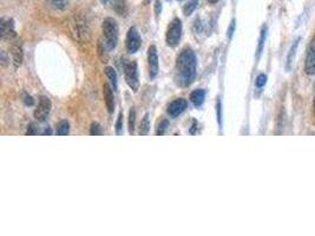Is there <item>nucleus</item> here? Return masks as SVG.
I'll return each instance as SVG.
<instances>
[{
    "instance_id": "obj_30",
    "label": "nucleus",
    "mask_w": 315,
    "mask_h": 236,
    "mask_svg": "<svg viewBox=\"0 0 315 236\" xmlns=\"http://www.w3.org/2000/svg\"><path fill=\"white\" fill-rule=\"evenodd\" d=\"M155 12L156 16H160L161 12H162V2H161V0H156L155 1Z\"/></svg>"
},
{
    "instance_id": "obj_22",
    "label": "nucleus",
    "mask_w": 315,
    "mask_h": 236,
    "mask_svg": "<svg viewBox=\"0 0 315 236\" xmlns=\"http://www.w3.org/2000/svg\"><path fill=\"white\" fill-rule=\"evenodd\" d=\"M114 6H115V10H116L119 15H124V13H127V6H125L123 0H115Z\"/></svg>"
},
{
    "instance_id": "obj_15",
    "label": "nucleus",
    "mask_w": 315,
    "mask_h": 236,
    "mask_svg": "<svg viewBox=\"0 0 315 236\" xmlns=\"http://www.w3.org/2000/svg\"><path fill=\"white\" fill-rule=\"evenodd\" d=\"M301 40V37H298L297 40H294V43H293V45L290 46L289 49V52H288V56H287V70H290V67H292V63H293V59H294L295 57V53H297V49L298 46V43H300Z\"/></svg>"
},
{
    "instance_id": "obj_6",
    "label": "nucleus",
    "mask_w": 315,
    "mask_h": 236,
    "mask_svg": "<svg viewBox=\"0 0 315 236\" xmlns=\"http://www.w3.org/2000/svg\"><path fill=\"white\" fill-rule=\"evenodd\" d=\"M305 72L308 76L315 75V35L312 38L307 49V56L305 60Z\"/></svg>"
},
{
    "instance_id": "obj_32",
    "label": "nucleus",
    "mask_w": 315,
    "mask_h": 236,
    "mask_svg": "<svg viewBox=\"0 0 315 236\" xmlns=\"http://www.w3.org/2000/svg\"><path fill=\"white\" fill-rule=\"evenodd\" d=\"M24 101H25L26 105H33V100H32L31 96H25V100H24Z\"/></svg>"
},
{
    "instance_id": "obj_34",
    "label": "nucleus",
    "mask_w": 315,
    "mask_h": 236,
    "mask_svg": "<svg viewBox=\"0 0 315 236\" xmlns=\"http://www.w3.org/2000/svg\"><path fill=\"white\" fill-rule=\"evenodd\" d=\"M44 135H51V130H50V128L46 129L45 133H44Z\"/></svg>"
},
{
    "instance_id": "obj_8",
    "label": "nucleus",
    "mask_w": 315,
    "mask_h": 236,
    "mask_svg": "<svg viewBox=\"0 0 315 236\" xmlns=\"http://www.w3.org/2000/svg\"><path fill=\"white\" fill-rule=\"evenodd\" d=\"M0 27H1V38L2 39L12 40L16 37L15 21L12 18H1L0 20Z\"/></svg>"
},
{
    "instance_id": "obj_9",
    "label": "nucleus",
    "mask_w": 315,
    "mask_h": 236,
    "mask_svg": "<svg viewBox=\"0 0 315 236\" xmlns=\"http://www.w3.org/2000/svg\"><path fill=\"white\" fill-rule=\"evenodd\" d=\"M148 64H149L150 78H155L158 75V54L156 46H150L148 51Z\"/></svg>"
},
{
    "instance_id": "obj_38",
    "label": "nucleus",
    "mask_w": 315,
    "mask_h": 236,
    "mask_svg": "<svg viewBox=\"0 0 315 236\" xmlns=\"http://www.w3.org/2000/svg\"><path fill=\"white\" fill-rule=\"evenodd\" d=\"M179 1H182V0H179Z\"/></svg>"
},
{
    "instance_id": "obj_25",
    "label": "nucleus",
    "mask_w": 315,
    "mask_h": 236,
    "mask_svg": "<svg viewBox=\"0 0 315 236\" xmlns=\"http://www.w3.org/2000/svg\"><path fill=\"white\" fill-rule=\"evenodd\" d=\"M265 83H267V76H265V73H261V75H259L256 77V81H255L256 87L261 89V87L265 86Z\"/></svg>"
},
{
    "instance_id": "obj_31",
    "label": "nucleus",
    "mask_w": 315,
    "mask_h": 236,
    "mask_svg": "<svg viewBox=\"0 0 315 236\" xmlns=\"http://www.w3.org/2000/svg\"><path fill=\"white\" fill-rule=\"evenodd\" d=\"M235 25H236V24H235V19H232V23H230L229 29H228V37L229 38L232 37V34H234V31H235Z\"/></svg>"
},
{
    "instance_id": "obj_3",
    "label": "nucleus",
    "mask_w": 315,
    "mask_h": 236,
    "mask_svg": "<svg viewBox=\"0 0 315 236\" xmlns=\"http://www.w3.org/2000/svg\"><path fill=\"white\" fill-rule=\"evenodd\" d=\"M123 71H124V77L127 84L130 86V89L133 92H137L139 89V81H138V68H137V63L131 62V60H125L123 63Z\"/></svg>"
},
{
    "instance_id": "obj_12",
    "label": "nucleus",
    "mask_w": 315,
    "mask_h": 236,
    "mask_svg": "<svg viewBox=\"0 0 315 236\" xmlns=\"http://www.w3.org/2000/svg\"><path fill=\"white\" fill-rule=\"evenodd\" d=\"M11 53H12V60H13V64H15V67H20L21 63H23V58H24L23 46H21L20 42H16V44H13Z\"/></svg>"
},
{
    "instance_id": "obj_4",
    "label": "nucleus",
    "mask_w": 315,
    "mask_h": 236,
    "mask_svg": "<svg viewBox=\"0 0 315 236\" xmlns=\"http://www.w3.org/2000/svg\"><path fill=\"white\" fill-rule=\"evenodd\" d=\"M181 38H182V21L180 18H174L169 24L168 30H166V44L170 48H176L180 44Z\"/></svg>"
},
{
    "instance_id": "obj_11",
    "label": "nucleus",
    "mask_w": 315,
    "mask_h": 236,
    "mask_svg": "<svg viewBox=\"0 0 315 236\" xmlns=\"http://www.w3.org/2000/svg\"><path fill=\"white\" fill-rule=\"evenodd\" d=\"M112 87L109 84L103 85V95H104V101H105V105L108 111L112 114L115 110V96L114 91H112Z\"/></svg>"
},
{
    "instance_id": "obj_33",
    "label": "nucleus",
    "mask_w": 315,
    "mask_h": 236,
    "mask_svg": "<svg viewBox=\"0 0 315 236\" xmlns=\"http://www.w3.org/2000/svg\"><path fill=\"white\" fill-rule=\"evenodd\" d=\"M6 56H5V52L4 51H2L1 52V63H2V65H5V64H6Z\"/></svg>"
},
{
    "instance_id": "obj_13",
    "label": "nucleus",
    "mask_w": 315,
    "mask_h": 236,
    "mask_svg": "<svg viewBox=\"0 0 315 236\" xmlns=\"http://www.w3.org/2000/svg\"><path fill=\"white\" fill-rule=\"evenodd\" d=\"M205 100V91L204 90L199 89V90H195V91L191 92L190 95V101L194 104V105L197 106H201L202 104H203V101Z\"/></svg>"
},
{
    "instance_id": "obj_40",
    "label": "nucleus",
    "mask_w": 315,
    "mask_h": 236,
    "mask_svg": "<svg viewBox=\"0 0 315 236\" xmlns=\"http://www.w3.org/2000/svg\"><path fill=\"white\" fill-rule=\"evenodd\" d=\"M168 1H170V0H168Z\"/></svg>"
},
{
    "instance_id": "obj_2",
    "label": "nucleus",
    "mask_w": 315,
    "mask_h": 236,
    "mask_svg": "<svg viewBox=\"0 0 315 236\" xmlns=\"http://www.w3.org/2000/svg\"><path fill=\"white\" fill-rule=\"evenodd\" d=\"M103 35H104V45L108 50H114L118 43V24L114 18L104 19L103 25Z\"/></svg>"
},
{
    "instance_id": "obj_7",
    "label": "nucleus",
    "mask_w": 315,
    "mask_h": 236,
    "mask_svg": "<svg viewBox=\"0 0 315 236\" xmlns=\"http://www.w3.org/2000/svg\"><path fill=\"white\" fill-rule=\"evenodd\" d=\"M51 101L48 97H40L37 109L34 110V118L39 122H44L51 111Z\"/></svg>"
},
{
    "instance_id": "obj_26",
    "label": "nucleus",
    "mask_w": 315,
    "mask_h": 236,
    "mask_svg": "<svg viewBox=\"0 0 315 236\" xmlns=\"http://www.w3.org/2000/svg\"><path fill=\"white\" fill-rule=\"evenodd\" d=\"M49 2L56 9H64L65 5H66V1L65 0H48Z\"/></svg>"
},
{
    "instance_id": "obj_10",
    "label": "nucleus",
    "mask_w": 315,
    "mask_h": 236,
    "mask_svg": "<svg viewBox=\"0 0 315 236\" xmlns=\"http://www.w3.org/2000/svg\"><path fill=\"white\" fill-rule=\"evenodd\" d=\"M188 106V101L183 98H180V100H176L174 101H171L168 106V114L169 116L171 117H177L187 109Z\"/></svg>"
},
{
    "instance_id": "obj_39",
    "label": "nucleus",
    "mask_w": 315,
    "mask_h": 236,
    "mask_svg": "<svg viewBox=\"0 0 315 236\" xmlns=\"http://www.w3.org/2000/svg\"><path fill=\"white\" fill-rule=\"evenodd\" d=\"M147 1H149V0H147Z\"/></svg>"
},
{
    "instance_id": "obj_19",
    "label": "nucleus",
    "mask_w": 315,
    "mask_h": 236,
    "mask_svg": "<svg viewBox=\"0 0 315 236\" xmlns=\"http://www.w3.org/2000/svg\"><path fill=\"white\" fill-rule=\"evenodd\" d=\"M150 130V120H149V115H145L141 122V127H139V135L147 136L149 134Z\"/></svg>"
},
{
    "instance_id": "obj_1",
    "label": "nucleus",
    "mask_w": 315,
    "mask_h": 236,
    "mask_svg": "<svg viewBox=\"0 0 315 236\" xmlns=\"http://www.w3.org/2000/svg\"><path fill=\"white\" fill-rule=\"evenodd\" d=\"M197 59L191 49H184L177 57L175 67V82L179 86H189L196 77Z\"/></svg>"
},
{
    "instance_id": "obj_5",
    "label": "nucleus",
    "mask_w": 315,
    "mask_h": 236,
    "mask_svg": "<svg viewBox=\"0 0 315 236\" xmlns=\"http://www.w3.org/2000/svg\"><path fill=\"white\" fill-rule=\"evenodd\" d=\"M141 44L142 39L139 32L137 31L136 27H131L128 31L127 39H125V46H127L129 53H136L139 50V48H141Z\"/></svg>"
},
{
    "instance_id": "obj_29",
    "label": "nucleus",
    "mask_w": 315,
    "mask_h": 236,
    "mask_svg": "<svg viewBox=\"0 0 315 236\" xmlns=\"http://www.w3.org/2000/svg\"><path fill=\"white\" fill-rule=\"evenodd\" d=\"M37 134H38V130H37V128H35V124H34V123H31V124H30L29 127H27L26 135L32 136V135H37Z\"/></svg>"
},
{
    "instance_id": "obj_37",
    "label": "nucleus",
    "mask_w": 315,
    "mask_h": 236,
    "mask_svg": "<svg viewBox=\"0 0 315 236\" xmlns=\"http://www.w3.org/2000/svg\"><path fill=\"white\" fill-rule=\"evenodd\" d=\"M108 1H109V0H100V2H102V4H104V5L108 4Z\"/></svg>"
},
{
    "instance_id": "obj_23",
    "label": "nucleus",
    "mask_w": 315,
    "mask_h": 236,
    "mask_svg": "<svg viewBox=\"0 0 315 236\" xmlns=\"http://www.w3.org/2000/svg\"><path fill=\"white\" fill-rule=\"evenodd\" d=\"M90 135L91 136H100L103 135V131L100 125L98 123H92L91 128H90Z\"/></svg>"
},
{
    "instance_id": "obj_14",
    "label": "nucleus",
    "mask_w": 315,
    "mask_h": 236,
    "mask_svg": "<svg viewBox=\"0 0 315 236\" xmlns=\"http://www.w3.org/2000/svg\"><path fill=\"white\" fill-rule=\"evenodd\" d=\"M73 26H75V32H76V35H77V39H81V35H86L87 34V26L86 24L84 23V20H82L81 18H77L75 24H73Z\"/></svg>"
},
{
    "instance_id": "obj_36",
    "label": "nucleus",
    "mask_w": 315,
    "mask_h": 236,
    "mask_svg": "<svg viewBox=\"0 0 315 236\" xmlns=\"http://www.w3.org/2000/svg\"><path fill=\"white\" fill-rule=\"evenodd\" d=\"M313 115L315 117V96H314V100H313Z\"/></svg>"
},
{
    "instance_id": "obj_24",
    "label": "nucleus",
    "mask_w": 315,
    "mask_h": 236,
    "mask_svg": "<svg viewBox=\"0 0 315 236\" xmlns=\"http://www.w3.org/2000/svg\"><path fill=\"white\" fill-rule=\"evenodd\" d=\"M168 125H169L168 120H166V119L162 120V122L160 123V125H158L157 131H156V135H157V136L164 135V134H166V129H168Z\"/></svg>"
},
{
    "instance_id": "obj_17",
    "label": "nucleus",
    "mask_w": 315,
    "mask_h": 236,
    "mask_svg": "<svg viewBox=\"0 0 315 236\" xmlns=\"http://www.w3.org/2000/svg\"><path fill=\"white\" fill-rule=\"evenodd\" d=\"M57 135L58 136H66L70 133V124H68L67 120H60V122L57 124Z\"/></svg>"
},
{
    "instance_id": "obj_27",
    "label": "nucleus",
    "mask_w": 315,
    "mask_h": 236,
    "mask_svg": "<svg viewBox=\"0 0 315 236\" xmlns=\"http://www.w3.org/2000/svg\"><path fill=\"white\" fill-rule=\"evenodd\" d=\"M122 130H123V114L120 112L118 118H117V122H116V134L117 135H120V134H122Z\"/></svg>"
},
{
    "instance_id": "obj_18",
    "label": "nucleus",
    "mask_w": 315,
    "mask_h": 236,
    "mask_svg": "<svg viewBox=\"0 0 315 236\" xmlns=\"http://www.w3.org/2000/svg\"><path fill=\"white\" fill-rule=\"evenodd\" d=\"M265 38H267V26H264L261 30V35H260V40H259V45H257V58H260L262 54V51H264L265 48Z\"/></svg>"
},
{
    "instance_id": "obj_20",
    "label": "nucleus",
    "mask_w": 315,
    "mask_h": 236,
    "mask_svg": "<svg viewBox=\"0 0 315 236\" xmlns=\"http://www.w3.org/2000/svg\"><path fill=\"white\" fill-rule=\"evenodd\" d=\"M135 122H136V111L135 109L131 108L130 112H129V133L130 135H133L135 131Z\"/></svg>"
},
{
    "instance_id": "obj_35",
    "label": "nucleus",
    "mask_w": 315,
    "mask_h": 236,
    "mask_svg": "<svg viewBox=\"0 0 315 236\" xmlns=\"http://www.w3.org/2000/svg\"><path fill=\"white\" fill-rule=\"evenodd\" d=\"M208 2H210V4H216V2H218L220 0H207Z\"/></svg>"
},
{
    "instance_id": "obj_28",
    "label": "nucleus",
    "mask_w": 315,
    "mask_h": 236,
    "mask_svg": "<svg viewBox=\"0 0 315 236\" xmlns=\"http://www.w3.org/2000/svg\"><path fill=\"white\" fill-rule=\"evenodd\" d=\"M216 112H217V120H218V124H220V127H221V125H222V104H221L220 98H218L217 104H216Z\"/></svg>"
},
{
    "instance_id": "obj_21",
    "label": "nucleus",
    "mask_w": 315,
    "mask_h": 236,
    "mask_svg": "<svg viewBox=\"0 0 315 236\" xmlns=\"http://www.w3.org/2000/svg\"><path fill=\"white\" fill-rule=\"evenodd\" d=\"M197 5H199V0H189L187 2V5L183 9V12H184L185 16H190L194 11L196 10Z\"/></svg>"
},
{
    "instance_id": "obj_16",
    "label": "nucleus",
    "mask_w": 315,
    "mask_h": 236,
    "mask_svg": "<svg viewBox=\"0 0 315 236\" xmlns=\"http://www.w3.org/2000/svg\"><path fill=\"white\" fill-rule=\"evenodd\" d=\"M105 75L109 78V81H110L114 91H116V90H117V73H116V71H115V68L111 67H106L105 68Z\"/></svg>"
}]
</instances>
